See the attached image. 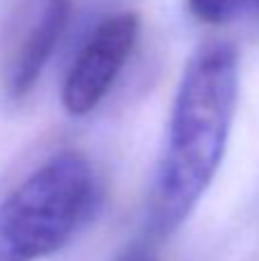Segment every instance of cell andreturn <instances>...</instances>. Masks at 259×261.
Listing matches in <instances>:
<instances>
[{"label":"cell","instance_id":"obj_1","mask_svg":"<svg viewBox=\"0 0 259 261\" xmlns=\"http://www.w3.org/2000/svg\"><path fill=\"white\" fill-rule=\"evenodd\" d=\"M237 101V48L225 41L202 46L184 69L151 186L149 220L156 234L177 231L204 197L223 163Z\"/></svg>","mask_w":259,"mask_h":261},{"label":"cell","instance_id":"obj_4","mask_svg":"<svg viewBox=\"0 0 259 261\" xmlns=\"http://www.w3.org/2000/svg\"><path fill=\"white\" fill-rule=\"evenodd\" d=\"M71 14V0H25L14 16L3 64V87L18 101L35 87Z\"/></svg>","mask_w":259,"mask_h":261},{"label":"cell","instance_id":"obj_6","mask_svg":"<svg viewBox=\"0 0 259 261\" xmlns=\"http://www.w3.org/2000/svg\"><path fill=\"white\" fill-rule=\"evenodd\" d=\"M124 261H156V259L151 257V254H147V252H128Z\"/></svg>","mask_w":259,"mask_h":261},{"label":"cell","instance_id":"obj_5","mask_svg":"<svg viewBox=\"0 0 259 261\" xmlns=\"http://www.w3.org/2000/svg\"><path fill=\"white\" fill-rule=\"evenodd\" d=\"M188 12L206 25L259 18V0H188Z\"/></svg>","mask_w":259,"mask_h":261},{"label":"cell","instance_id":"obj_2","mask_svg":"<svg viewBox=\"0 0 259 261\" xmlns=\"http://www.w3.org/2000/svg\"><path fill=\"white\" fill-rule=\"evenodd\" d=\"M99 184L83 153L60 151L0 202V261H39L92 218Z\"/></svg>","mask_w":259,"mask_h":261},{"label":"cell","instance_id":"obj_3","mask_svg":"<svg viewBox=\"0 0 259 261\" xmlns=\"http://www.w3.org/2000/svg\"><path fill=\"white\" fill-rule=\"evenodd\" d=\"M138 35L140 18L133 12L110 14L94 28L62 85V106L71 117L90 115L108 96L136 48Z\"/></svg>","mask_w":259,"mask_h":261}]
</instances>
